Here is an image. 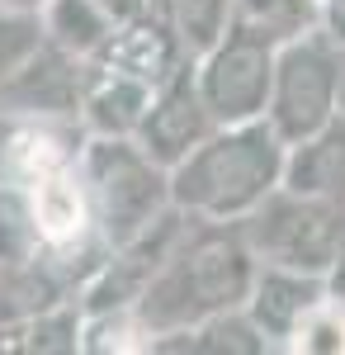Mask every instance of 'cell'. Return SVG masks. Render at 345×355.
Returning <instances> with one entry per match:
<instances>
[{
  "mask_svg": "<svg viewBox=\"0 0 345 355\" xmlns=\"http://www.w3.org/2000/svg\"><path fill=\"white\" fill-rule=\"evenodd\" d=\"M321 284H326V299L336 303V308H345V237H341V246H336L326 275H321Z\"/></svg>",
  "mask_w": 345,
  "mask_h": 355,
  "instance_id": "19",
  "label": "cell"
},
{
  "mask_svg": "<svg viewBox=\"0 0 345 355\" xmlns=\"http://www.w3.org/2000/svg\"><path fill=\"white\" fill-rule=\"evenodd\" d=\"M284 171V137L260 119L218 123L170 175V204L199 223H241Z\"/></svg>",
  "mask_w": 345,
  "mask_h": 355,
  "instance_id": "2",
  "label": "cell"
},
{
  "mask_svg": "<svg viewBox=\"0 0 345 355\" xmlns=\"http://www.w3.org/2000/svg\"><path fill=\"white\" fill-rule=\"evenodd\" d=\"M114 24H118V15L105 0H43V10H38V28L53 38V48L80 57V62L114 33Z\"/></svg>",
  "mask_w": 345,
  "mask_h": 355,
  "instance_id": "12",
  "label": "cell"
},
{
  "mask_svg": "<svg viewBox=\"0 0 345 355\" xmlns=\"http://www.w3.org/2000/svg\"><path fill=\"white\" fill-rule=\"evenodd\" d=\"M279 185L293 194H308V199L345 204V114L326 119L317 133L284 147Z\"/></svg>",
  "mask_w": 345,
  "mask_h": 355,
  "instance_id": "11",
  "label": "cell"
},
{
  "mask_svg": "<svg viewBox=\"0 0 345 355\" xmlns=\"http://www.w3.org/2000/svg\"><path fill=\"white\" fill-rule=\"evenodd\" d=\"M326 299V284L321 275H303V270H284V266H256L251 275V289H246V318L256 322L260 336L274 341H289L293 327Z\"/></svg>",
  "mask_w": 345,
  "mask_h": 355,
  "instance_id": "10",
  "label": "cell"
},
{
  "mask_svg": "<svg viewBox=\"0 0 345 355\" xmlns=\"http://www.w3.org/2000/svg\"><path fill=\"white\" fill-rule=\"evenodd\" d=\"M76 175L90 199V223H100L114 251L152 232L170 209V175L133 137L95 133V142H85V152H80Z\"/></svg>",
  "mask_w": 345,
  "mask_h": 355,
  "instance_id": "4",
  "label": "cell"
},
{
  "mask_svg": "<svg viewBox=\"0 0 345 355\" xmlns=\"http://www.w3.org/2000/svg\"><path fill=\"white\" fill-rule=\"evenodd\" d=\"M241 242L251 246L256 266H284L303 275H326L336 246L345 237V204L331 199H308L284 185L274 190L241 218Z\"/></svg>",
  "mask_w": 345,
  "mask_h": 355,
  "instance_id": "5",
  "label": "cell"
},
{
  "mask_svg": "<svg viewBox=\"0 0 345 355\" xmlns=\"http://www.w3.org/2000/svg\"><path fill=\"white\" fill-rule=\"evenodd\" d=\"M269 71H274V48L227 24V33L194 67V85L213 123L260 119L269 100Z\"/></svg>",
  "mask_w": 345,
  "mask_h": 355,
  "instance_id": "7",
  "label": "cell"
},
{
  "mask_svg": "<svg viewBox=\"0 0 345 355\" xmlns=\"http://www.w3.org/2000/svg\"><path fill=\"white\" fill-rule=\"evenodd\" d=\"M341 114H345V57H341Z\"/></svg>",
  "mask_w": 345,
  "mask_h": 355,
  "instance_id": "22",
  "label": "cell"
},
{
  "mask_svg": "<svg viewBox=\"0 0 345 355\" xmlns=\"http://www.w3.org/2000/svg\"><path fill=\"white\" fill-rule=\"evenodd\" d=\"M251 275H256V256L241 242V232H227V223H204V232L170 242L152 279L142 284L133 313L157 341V336L204 322L213 313L241 308Z\"/></svg>",
  "mask_w": 345,
  "mask_h": 355,
  "instance_id": "1",
  "label": "cell"
},
{
  "mask_svg": "<svg viewBox=\"0 0 345 355\" xmlns=\"http://www.w3.org/2000/svg\"><path fill=\"white\" fill-rule=\"evenodd\" d=\"M38 43H43L38 15H15V10L0 5V76H10Z\"/></svg>",
  "mask_w": 345,
  "mask_h": 355,
  "instance_id": "18",
  "label": "cell"
},
{
  "mask_svg": "<svg viewBox=\"0 0 345 355\" xmlns=\"http://www.w3.org/2000/svg\"><path fill=\"white\" fill-rule=\"evenodd\" d=\"M152 346L157 351H194V355H256L265 351V336L246 318V308H227V313H213V318H204L185 331L157 336Z\"/></svg>",
  "mask_w": 345,
  "mask_h": 355,
  "instance_id": "13",
  "label": "cell"
},
{
  "mask_svg": "<svg viewBox=\"0 0 345 355\" xmlns=\"http://www.w3.org/2000/svg\"><path fill=\"white\" fill-rule=\"evenodd\" d=\"M19 190H24L28 223L38 232V246L67 251V246H76L90 232V199H85V185H80V175H76V162L38 171Z\"/></svg>",
  "mask_w": 345,
  "mask_h": 355,
  "instance_id": "9",
  "label": "cell"
},
{
  "mask_svg": "<svg viewBox=\"0 0 345 355\" xmlns=\"http://www.w3.org/2000/svg\"><path fill=\"white\" fill-rule=\"evenodd\" d=\"M218 123H213V114L204 110V100H199V85H194V67H175V76L157 90V100L147 105V114L137 119L133 128V142L161 166V171H170L175 162H185L189 152L213 133Z\"/></svg>",
  "mask_w": 345,
  "mask_h": 355,
  "instance_id": "8",
  "label": "cell"
},
{
  "mask_svg": "<svg viewBox=\"0 0 345 355\" xmlns=\"http://www.w3.org/2000/svg\"><path fill=\"white\" fill-rule=\"evenodd\" d=\"M38 232L28 223V204H24V190L19 185H0V284L10 275L38 261Z\"/></svg>",
  "mask_w": 345,
  "mask_h": 355,
  "instance_id": "16",
  "label": "cell"
},
{
  "mask_svg": "<svg viewBox=\"0 0 345 355\" xmlns=\"http://www.w3.org/2000/svg\"><path fill=\"white\" fill-rule=\"evenodd\" d=\"M5 10H15V15H38L43 10V0H0Z\"/></svg>",
  "mask_w": 345,
  "mask_h": 355,
  "instance_id": "21",
  "label": "cell"
},
{
  "mask_svg": "<svg viewBox=\"0 0 345 355\" xmlns=\"http://www.w3.org/2000/svg\"><path fill=\"white\" fill-rule=\"evenodd\" d=\"M336 114H341V48L321 28H308L279 43L274 71H269L265 123L284 137V147L317 133Z\"/></svg>",
  "mask_w": 345,
  "mask_h": 355,
  "instance_id": "6",
  "label": "cell"
},
{
  "mask_svg": "<svg viewBox=\"0 0 345 355\" xmlns=\"http://www.w3.org/2000/svg\"><path fill=\"white\" fill-rule=\"evenodd\" d=\"M317 24H321L317 0H232V28L260 38L269 48H279V43H289Z\"/></svg>",
  "mask_w": 345,
  "mask_h": 355,
  "instance_id": "14",
  "label": "cell"
},
{
  "mask_svg": "<svg viewBox=\"0 0 345 355\" xmlns=\"http://www.w3.org/2000/svg\"><path fill=\"white\" fill-rule=\"evenodd\" d=\"M321 5V33L336 43V48H345V0H317Z\"/></svg>",
  "mask_w": 345,
  "mask_h": 355,
  "instance_id": "20",
  "label": "cell"
},
{
  "mask_svg": "<svg viewBox=\"0 0 345 355\" xmlns=\"http://www.w3.org/2000/svg\"><path fill=\"white\" fill-rule=\"evenodd\" d=\"M232 24V0H170V33L189 57H204Z\"/></svg>",
  "mask_w": 345,
  "mask_h": 355,
  "instance_id": "15",
  "label": "cell"
},
{
  "mask_svg": "<svg viewBox=\"0 0 345 355\" xmlns=\"http://www.w3.org/2000/svg\"><path fill=\"white\" fill-rule=\"evenodd\" d=\"M180 67V43L175 33L152 28L142 19H118L114 33L95 53L85 57L80 76V110L95 133L109 137H133L137 119L157 100V90Z\"/></svg>",
  "mask_w": 345,
  "mask_h": 355,
  "instance_id": "3",
  "label": "cell"
},
{
  "mask_svg": "<svg viewBox=\"0 0 345 355\" xmlns=\"http://www.w3.org/2000/svg\"><path fill=\"white\" fill-rule=\"evenodd\" d=\"M293 351H321V355H336L345 351V308H336L331 299H321L289 336Z\"/></svg>",
  "mask_w": 345,
  "mask_h": 355,
  "instance_id": "17",
  "label": "cell"
}]
</instances>
